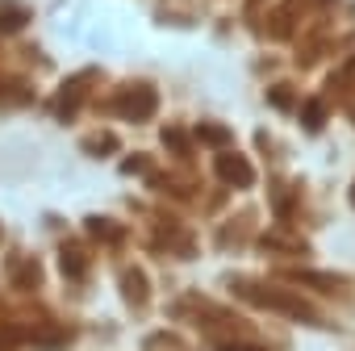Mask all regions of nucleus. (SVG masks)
Here are the masks:
<instances>
[{
	"instance_id": "f257e3e1",
	"label": "nucleus",
	"mask_w": 355,
	"mask_h": 351,
	"mask_svg": "<svg viewBox=\"0 0 355 351\" xmlns=\"http://www.w3.org/2000/svg\"><path fill=\"white\" fill-rule=\"evenodd\" d=\"M218 171L226 176L230 185H251V163H247L243 155H222V159H218Z\"/></svg>"
},
{
	"instance_id": "f03ea898",
	"label": "nucleus",
	"mask_w": 355,
	"mask_h": 351,
	"mask_svg": "<svg viewBox=\"0 0 355 351\" xmlns=\"http://www.w3.org/2000/svg\"><path fill=\"white\" fill-rule=\"evenodd\" d=\"M226 351H239V347H226Z\"/></svg>"
}]
</instances>
